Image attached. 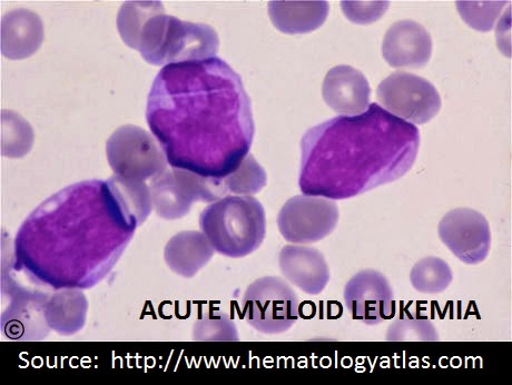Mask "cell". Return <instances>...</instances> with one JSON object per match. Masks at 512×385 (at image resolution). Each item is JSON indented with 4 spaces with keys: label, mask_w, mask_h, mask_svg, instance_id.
<instances>
[{
    "label": "cell",
    "mask_w": 512,
    "mask_h": 385,
    "mask_svg": "<svg viewBox=\"0 0 512 385\" xmlns=\"http://www.w3.org/2000/svg\"><path fill=\"white\" fill-rule=\"evenodd\" d=\"M439 238L456 258L468 265L484 262L491 248L490 225L484 215L471 209H456L442 217Z\"/></svg>",
    "instance_id": "8fae6325"
},
{
    "label": "cell",
    "mask_w": 512,
    "mask_h": 385,
    "mask_svg": "<svg viewBox=\"0 0 512 385\" xmlns=\"http://www.w3.org/2000/svg\"><path fill=\"white\" fill-rule=\"evenodd\" d=\"M200 226L213 249L232 259L258 250L267 234V217L253 196L230 195L206 207Z\"/></svg>",
    "instance_id": "5b68a950"
},
{
    "label": "cell",
    "mask_w": 512,
    "mask_h": 385,
    "mask_svg": "<svg viewBox=\"0 0 512 385\" xmlns=\"http://www.w3.org/2000/svg\"><path fill=\"white\" fill-rule=\"evenodd\" d=\"M339 217V207L333 200L303 194L284 204L278 226L285 241L311 244L326 239L336 229Z\"/></svg>",
    "instance_id": "30bf717a"
},
{
    "label": "cell",
    "mask_w": 512,
    "mask_h": 385,
    "mask_svg": "<svg viewBox=\"0 0 512 385\" xmlns=\"http://www.w3.org/2000/svg\"><path fill=\"white\" fill-rule=\"evenodd\" d=\"M44 41L41 17L19 8L2 18V54L13 61L34 55Z\"/></svg>",
    "instance_id": "2e32d148"
},
{
    "label": "cell",
    "mask_w": 512,
    "mask_h": 385,
    "mask_svg": "<svg viewBox=\"0 0 512 385\" xmlns=\"http://www.w3.org/2000/svg\"><path fill=\"white\" fill-rule=\"evenodd\" d=\"M146 120L172 167L212 179L238 169L255 134L242 78L218 57L164 66Z\"/></svg>",
    "instance_id": "6da1fadb"
},
{
    "label": "cell",
    "mask_w": 512,
    "mask_h": 385,
    "mask_svg": "<svg viewBox=\"0 0 512 385\" xmlns=\"http://www.w3.org/2000/svg\"><path fill=\"white\" fill-rule=\"evenodd\" d=\"M107 182L127 211L135 217L139 225H142L153 210L149 187L144 182L128 180L116 175Z\"/></svg>",
    "instance_id": "603a6c76"
},
{
    "label": "cell",
    "mask_w": 512,
    "mask_h": 385,
    "mask_svg": "<svg viewBox=\"0 0 512 385\" xmlns=\"http://www.w3.org/2000/svg\"><path fill=\"white\" fill-rule=\"evenodd\" d=\"M382 54L393 68L420 69L432 55V38L417 22L400 21L393 24L384 36Z\"/></svg>",
    "instance_id": "4fadbf2b"
},
{
    "label": "cell",
    "mask_w": 512,
    "mask_h": 385,
    "mask_svg": "<svg viewBox=\"0 0 512 385\" xmlns=\"http://www.w3.org/2000/svg\"><path fill=\"white\" fill-rule=\"evenodd\" d=\"M416 125L378 104L356 116H338L310 128L301 141L303 194L347 200L396 182L415 165Z\"/></svg>",
    "instance_id": "3957f363"
},
{
    "label": "cell",
    "mask_w": 512,
    "mask_h": 385,
    "mask_svg": "<svg viewBox=\"0 0 512 385\" xmlns=\"http://www.w3.org/2000/svg\"><path fill=\"white\" fill-rule=\"evenodd\" d=\"M389 2H341L342 12L354 24L369 25L387 13Z\"/></svg>",
    "instance_id": "4316f807"
},
{
    "label": "cell",
    "mask_w": 512,
    "mask_h": 385,
    "mask_svg": "<svg viewBox=\"0 0 512 385\" xmlns=\"http://www.w3.org/2000/svg\"><path fill=\"white\" fill-rule=\"evenodd\" d=\"M267 173L250 153L233 173L220 179L224 196H251L267 185Z\"/></svg>",
    "instance_id": "7402d4cb"
},
{
    "label": "cell",
    "mask_w": 512,
    "mask_h": 385,
    "mask_svg": "<svg viewBox=\"0 0 512 385\" xmlns=\"http://www.w3.org/2000/svg\"><path fill=\"white\" fill-rule=\"evenodd\" d=\"M386 340L390 342H438L439 333L433 323L415 312L401 314L387 331Z\"/></svg>",
    "instance_id": "cb8c5ba5"
},
{
    "label": "cell",
    "mask_w": 512,
    "mask_h": 385,
    "mask_svg": "<svg viewBox=\"0 0 512 385\" xmlns=\"http://www.w3.org/2000/svg\"><path fill=\"white\" fill-rule=\"evenodd\" d=\"M215 250L203 232L184 231L167 242L164 259L170 270L185 279L196 274L213 259Z\"/></svg>",
    "instance_id": "e0dca14e"
},
{
    "label": "cell",
    "mask_w": 512,
    "mask_h": 385,
    "mask_svg": "<svg viewBox=\"0 0 512 385\" xmlns=\"http://www.w3.org/2000/svg\"><path fill=\"white\" fill-rule=\"evenodd\" d=\"M344 303L353 320L376 327L396 313L395 292L389 280L376 270L352 276L344 289Z\"/></svg>",
    "instance_id": "7c38bea8"
},
{
    "label": "cell",
    "mask_w": 512,
    "mask_h": 385,
    "mask_svg": "<svg viewBox=\"0 0 512 385\" xmlns=\"http://www.w3.org/2000/svg\"><path fill=\"white\" fill-rule=\"evenodd\" d=\"M243 319L262 334L288 332L300 317L299 296L279 276H264L251 283L241 301Z\"/></svg>",
    "instance_id": "8992f818"
},
{
    "label": "cell",
    "mask_w": 512,
    "mask_h": 385,
    "mask_svg": "<svg viewBox=\"0 0 512 385\" xmlns=\"http://www.w3.org/2000/svg\"><path fill=\"white\" fill-rule=\"evenodd\" d=\"M123 42L156 66L204 61L215 57L220 39L206 24L166 15L161 2H135L120 17Z\"/></svg>",
    "instance_id": "277c9868"
},
{
    "label": "cell",
    "mask_w": 512,
    "mask_h": 385,
    "mask_svg": "<svg viewBox=\"0 0 512 385\" xmlns=\"http://www.w3.org/2000/svg\"><path fill=\"white\" fill-rule=\"evenodd\" d=\"M106 155L116 176L141 182L163 174L169 163L156 138L135 125H124L112 134Z\"/></svg>",
    "instance_id": "52a82bcc"
},
{
    "label": "cell",
    "mask_w": 512,
    "mask_h": 385,
    "mask_svg": "<svg viewBox=\"0 0 512 385\" xmlns=\"http://www.w3.org/2000/svg\"><path fill=\"white\" fill-rule=\"evenodd\" d=\"M506 2H457V9L468 26L481 33L495 27Z\"/></svg>",
    "instance_id": "484cf974"
},
{
    "label": "cell",
    "mask_w": 512,
    "mask_h": 385,
    "mask_svg": "<svg viewBox=\"0 0 512 385\" xmlns=\"http://www.w3.org/2000/svg\"><path fill=\"white\" fill-rule=\"evenodd\" d=\"M34 131L24 118L12 111L2 112V154L22 159L34 144Z\"/></svg>",
    "instance_id": "44dd1931"
},
{
    "label": "cell",
    "mask_w": 512,
    "mask_h": 385,
    "mask_svg": "<svg viewBox=\"0 0 512 385\" xmlns=\"http://www.w3.org/2000/svg\"><path fill=\"white\" fill-rule=\"evenodd\" d=\"M88 301L78 289H63L48 296L44 317L49 330L63 337L80 332L87 320Z\"/></svg>",
    "instance_id": "ac0fdd59"
},
{
    "label": "cell",
    "mask_w": 512,
    "mask_h": 385,
    "mask_svg": "<svg viewBox=\"0 0 512 385\" xmlns=\"http://www.w3.org/2000/svg\"><path fill=\"white\" fill-rule=\"evenodd\" d=\"M234 321L220 311L206 312L193 325V340L204 342H236L240 340Z\"/></svg>",
    "instance_id": "d4e9b609"
},
{
    "label": "cell",
    "mask_w": 512,
    "mask_h": 385,
    "mask_svg": "<svg viewBox=\"0 0 512 385\" xmlns=\"http://www.w3.org/2000/svg\"><path fill=\"white\" fill-rule=\"evenodd\" d=\"M139 225L108 182L65 187L27 217L15 264L54 291L90 289L112 271Z\"/></svg>",
    "instance_id": "7a4b0ae2"
},
{
    "label": "cell",
    "mask_w": 512,
    "mask_h": 385,
    "mask_svg": "<svg viewBox=\"0 0 512 385\" xmlns=\"http://www.w3.org/2000/svg\"><path fill=\"white\" fill-rule=\"evenodd\" d=\"M279 266L285 281L308 295H319L330 282L326 258L310 246H284L279 254Z\"/></svg>",
    "instance_id": "5bb4252c"
},
{
    "label": "cell",
    "mask_w": 512,
    "mask_h": 385,
    "mask_svg": "<svg viewBox=\"0 0 512 385\" xmlns=\"http://www.w3.org/2000/svg\"><path fill=\"white\" fill-rule=\"evenodd\" d=\"M377 98L383 110L412 125H423L435 118L442 102L437 88L411 73L398 72L378 87Z\"/></svg>",
    "instance_id": "9c48e42d"
},
{
    "label": "cell",
    "mask_w": 512,
    "mask_h": 385,
    "mask_svg": "<svg viewBox=\"0 0 512 385\" xmlns=\"http://www.w3.org/2000/svg\"><path fill=\"white\" fill-rule=\"evenodd\" d=\"M330 12L328 2L269 3V16L280 32L289 35L308 34L326 23Z\"/></svg>",
    "instance_id": "d6986e66"
},
{
    "label": "cell",
    "mask_w": 512,
    "mask_h": 385,
    "mask_svg": "<svg viewBox=\"0 0 512 385\" xmlns=\"http://www.w3.org/2000/svg\"><path fill=\"white\" fill-rule=\"evenodd\" d=\"M454 281L449 264L436 256L422 259L410 273L412 288L422 294L436 295L445 292Z\"/></svg>",
    "instance_id": "ffe728a7"
},
{
    "label": "cell",
    "mask_w": 512,
    "mask_h": 385,
    "mask_svg": "<svg viewBox=\"0 0 512 385\" xmlns=\"http://www.w3.org/2000/svg\"><path fill=\"white\" fill-rule=\"evenodd\" d=\"M371 88L358 69L340 65L331 69L324 78L322 95L324 102L343 116H356L368 110Z\"/></svg>",
    "instance_id": "9a60e30c"
},
{
    "label": "cell",
    "mask_w": 512,
    "mask_h": 385,
    "mask_svg": "<svg viewBox=\"0 0 512 385\" xmlns=\"http://www.w3.org/2000/svg\"><path fill=\"white\" fill-rule=\"evenodd\" d=\"M150 191L154 211L167 221L182 219L196 202L212 203L224 197L219 179L175 167L155 177Z\"/></svg>",
    "instance_id": "ba28073f"
}]
</instances>
